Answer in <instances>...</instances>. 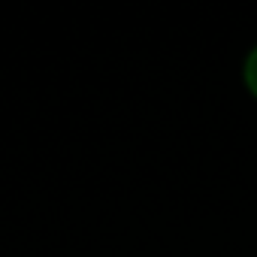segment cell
<instances>
[{
	"label": "cell",
	"instance_id": "1",
	"mask_svg": "<svg viewBox=\"0 0 257 257\" xmlns=\"http://www.w3.org/2000/svg\"><path fill=\"white\" fill-rule=\"evenodd\" d=\"M242 82H245L248 94L257 100V46L248 52V58H245V64H242Z\"/></svg>",
	"mask_w": 257,
	"mask_h": 257
}]
</instances>
